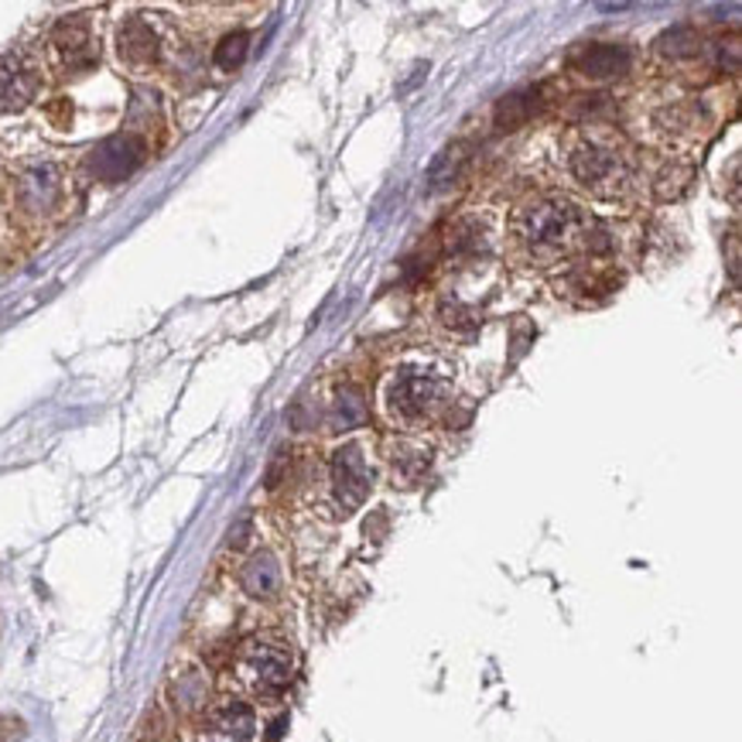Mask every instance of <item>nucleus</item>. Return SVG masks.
Listing matches in <instances>:
<instances>
[{"mask_svg": "<svg viewBox=\"0 0 742 742\" xmlns=\"http://www.w3.org/2000/svg\"><path fill=\"white\" fill-rule=\"evenodd\" d=\"M161 52H165V41H161V32L154 28L151 17H127L121 32H117V55L121 62H127L130 68H154L161 62Z\"/></svg>", "mask_w": 742, "mask_h": 742, "instance_id": "nucleus-10", "label": "nucleus"}, {"mask_svg": "<svg viewBox=\"0 0 742 742\" xmlns=\"http://www.w3.org/2000/svg\"><path fill=\"white\" fill-rule=\"evenodd\" d=\"M144 161V144L141 137L134 134H117L103 141L89 158V172L97 175L100 181H124L127 175H134V168Z\"/></svg>", "mask_w": 742, "mask_h": 742, "instance_id": "nucleus-11", "label": "nucleus"}, {"mask_svg": "<svg viewBox=\"0 0 742 742\" xmlns=\"http://www.w3.org/2000/svg\"><path fill=\"white\" fill-rule=\"evenodd\" d=\"M490 243H493V229L479 216H462L449 229V257H455L458 264H476L479 257L490 253Z\"/></svg>", "mask_w": 742, "mask_h": 742, "instance_id": "nucleus-15", "label": "nucleus"}, {"mask_svg": "<svg viewBox=\"0 0 742 742\" xmlns=\"http://www.w3.org/2000/svg\"><path fill=\"white\" fill-rule=\"evenodd\" d=\"M595 219L582 202L562 192H541L524 199L506 226V243L514 261L527 267L571 264L592 247Z\"/></svg>", "mask_w": 742, "mask_h": 742, "instance_id": "nucleus-1", "label": "nucleus"}, {"mask_svg": "<svg viewBox=\"0 0 742 742\" xmlns=\"http://www.w3.org/2000/svg\"><path fill=\"white\" fill-rule=\"evenodd\" d=\"M562 172L599 202H630L643 189V165L633 144L609 127H578L565 137Z\"/></svg>", "mask_w": 742, "mask_h": 742, "instance_id": "nucleus-2", "label": "nucleus"}, {"mask_svg": "<svg viewBox=\"0 0 742 742\" xmlns=\"http://www.w3.org/2000/svg\"><path fill=\"white\" fill-rule=\"evenodd\" d=\"M202 742H253V708L243 702H223L205 712Z\"/></svg>", "mask_w": 742, "mask_h": 742, "instance_id": "nucleus-13", "label": "nucleus"}, {"mask_svg": "<svg viewBox=\"0 0 742 742\" xmlns=\"http://www.w3.org/2000/svg\"><path fill=\"white\" fill-rule=\"evenodd\" d=\"M49 49L62 73H86V68L100 62V45H97V35H92V25L86 14L62 17L52 28Z\"/></svg>", "mask_w": 742, "mask_h": 742, "instance_id": "nucleus-6", "label": "nucleus"}, {"mask_svg": "<svg viewBox=\"0 0 742 742\" xmlns=\"http://www.w3.org/2000/svg\"><path fill=\"white\" fill-rule=\"evenodd\" d=\"M62 205V172L52 161H38L17 178V209L32 219H49Z\"/></svg>", "mask_w": 742, "mask_h": 742, "instance_id": "nucleus-8", "label": "nucleus"}, {"mask_svg": "<svg viewBox=\"0 0 742 742\" xmlns=\"http://www.w3.org/2000/svg\"><path fill=\"white\" fill-rule=\"evenodd\" d=\"M41 86V68L28 52L0 55V113H21Z\"/></svg>", "mask_w": 742, "mask_h": 742, "instance_id": "nucleus-9", "label": "nucleus"}, {"mask_svg": "<svg viewBox=\"0 0 742 742\" xmlns=\"http://www.w3.org/2000/svg\"><path fill=\"white\" fill-rule=\"evenodd\" d=\"M571 68L586 79H619L633 73V52L626 45H586L582 52L571 55Z\"/></svg>", "mask_w": 742, "mask_h": 742, "instance_id": "nucleus-12", "label": "nucleus"}, {"mask_svg": "<svg viewBox=\"0 0 742 742\" xmlns=\"http://www.w3.org/2000/svg\"><path fill=\"white\" fill-rule=\"evenodd\" d=\"M250 52V35L247 32H234V35H226L219 45H216V65L223 68V73H237V68L243 65Z\"/></svg>", "mask_w": 742, "mask_h": 742, "instance_id": "nucleus-18", "label": "nucleus"}, {"mask_svg": "<svg viewBox=\"0 0 742 742\" xmlns=\"http://www.w3.org/2000/svg\"><path fill=\"white\" fill-rule=\"evenodd\" d=\"M336 414L342 425H360L366 417V401H363V390L360 387H342L339 398H336Z\"/></svg>", "mask_w": 742, "mask_h": 742, "instance_id": "nucleus-19", "label": "nucleus"}, {"mask_svg": "<svg viewBox=\"0 0 742 742\" xmlns=\"http://www.w3.org/2000/svg\"><path fill=\"white\" fill-rule=\"evenodd\" d=\"M702 52L699 45V35H694L691 28H675L657 38V55L670 59V62H681V59H694Z\"/></svg>", "mask_w": 742, "mask_h": 742, "instance_id": "nucleus-17", "label": "nucleus"}, {"mask_svg": "<svg viewBox=\"0 0 742 742\" xmlns=\"http://www.w3.org/2000/svg\"><path fill=\"white\" fill-rule=\"evenodd\" d=\"M234 670L253 699H277L294 678V651L281 637H253L240 646Z\"/></svg>", "mask_w": 742, "mask_h": 742, "instance_id": "nucleus-4", "label": "nucleus"}, {"mask_svg": "<svg viewBox=\"0 0 742 742\" xmlns=\"http://www.w3.org/2000/svg\"><path fill=\"white\" fill-rule=\"evenodd\" d=\"M458 165H462L458 148L438 154V161L431 165V189L438 192V189H445V185H452V178H458Z\"/></svg>", "mask_w": 742, "mask_h": 742, "instance_id": "nucleus-20", "label": "nucleus"}, {"mask_svg": "<svg viewBox=\"0 0 742 742\" xmlns=\"http://www.w3.org/2000/svg\"><path fill=\"white\" fill-rule=\"evenodd\" d=\"M622 285V274L609 261H578L568 264V271L558 277V294L575 301V305H602L606 298H613Z\"/></svg>", "mask_w": 742, "mask_h": 742, "instance_id": "nucleus-7", "label": "nucleus"}, {"mask_svg": "<svg viewBox=\"0 0 742 742\" xmlns=\"http://www.w3.org/2000/svg\"><path fill=\"white\" fill-rule=\"evenodd\" d=\"M329 486H332V500L339 506V514H353V510L366 503L369 490H374V469H369L360 445H342L332 452Z\"/></svg>", "mask_w": 742, "mask_h": 742, "instance_id": "nucleus-5", "label": "nucleus"}, {"mask_svg": "<svg viewBox=\"0 0 742 742\" xmlns=\"http://www.w3.org/2000/svg\"><path fill=\"white\" fill-rule=\"evenodd\" d=\"M240 586L250 599H261V602L277 599V592H281V565H277L271 551L250 554L247 565L240 568Z\"/></svg>", "mask_w": 742, "mask_h": 742, "instance_id": "nucleus-16", "label": "nucleus"}, {"mask_svg": "<svg viewBox=\"0 0 742 742\" xmlns=\"http://www.w3.org/2000/svg\"><path fill=\"white\" fill-rule=\"evenodd\" d=\"M449 401H452L449 383L438 374H428V369H401V374H393L387 380V390H383L387 414L404 428H425L438 422L445 414Z\"/></svg>", "mask_w": 742, "mask_h": 742, "instance_id": "nucleus-3", "label": "nucleus"}, {"mask_svg": "<svg viewBox=\"0 0 742 742\" xmlns=\"http://www.w3.org/2000/svg\"><path fill=\"white\" fill-rule=\"evenodd\" d=\"M387 462H390V476L401 486H417L428 469H431V449L417 438H390L387 442Z\"/></svg>", "mask_w": 742, "mask_h": 742, "instance_id": "nucleus-14", "label": "nucleus"}]
</instances>
